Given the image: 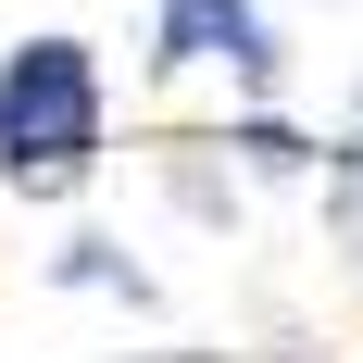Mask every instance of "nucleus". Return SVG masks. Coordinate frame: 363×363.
<instances>
[{
  "instance_id": "obj_1",
  "label": "nucleus",
  "mask_w": 363,
  "mask_h": 363,
  "mask_svg": "<svg viewBox=\"0 0 363 363\" xmlns=\"http://www.w3.org/2000/svg\"><path fill=\"white\" fill-rule=\"evenodd\" d=\"M113 88L88 38H13L0 50V188L13 201H75L101 176Z\"/></svg>"
},
{
  "instance_id": "obj_5",
  "label": "nucleus",
  "mask_w": 363,
  "mask_h": 363,
  "mask_svg": "<svg viewBox=\"0 0 363 363\" xmlns=\"http://www.w3.org/2000/svg\"><path fill=\"white\" fill-rule=\"evenodd\" d=\"M50 276H63V289H125V301H150V276L113 251V238H63V263H50Z\"/></svg>"
},
{
  "instance_id": "obj_4",
  "label": "nucleus",
  "mask_w": 363,
  "mask_h": 363,
  "mask_svg": "<svg viewBox=\"0 0 363 363\" xmlns=\"http://www.w3.org/2000/svg\"><path fill=\"white\" fill-rule=\"evenodd\" d=\"M225 150H238L251 176H326V138H301V125H276V113H238Z\"/></svg>"
},
{
  "instance_id": "obj_3",
  "label": "nucleus",
  "mask_w": 363,
  "mask_h": 363,
  "mask_svg": "<svg viewBox=\"0 0 363 363\" xmlns=\"http://www.w3.org/2000/svg\"><path fill=\"white\" fill-rule=\"evenodd\" d=\"M326 238L363 276V88H351V113H338V138H326Z\"/></svg>"
},
{
  "instance_id": "obj_2",
  "label": "nucleus",
  "mask_w": 363,
  "mask_h": 363,
  "mask_svg": "<svg viewBox=\"0 0 363 363\" xmlns=\"http://www.w3.org/2000/svg\"><path fill=\"white\" fill-rule=\"evenodd\" d=\"M150 63H163V75L225 63L263 101V88H276V26H263V0H163V13H150Z\"/></svg>"
}]
</instances>
